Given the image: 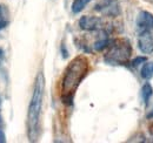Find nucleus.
<instances>
[{"label":"nucleus","mask_w":153,"mask_h":143,"mask_svg":"<svg viewBox=\"0 0 153 143\" xmlns=\"http://www.w3.org/2000/svg\"><path fill=\"white\" fill-rule=\"evenodd\" d=\"M131 53V43L126 39L115 40L111 45L107 54L105 55V61L111 65H125L128 62Z\"/></svg>","instance_id":"obj_3"},{"label":"nucleus","mask_w":153,"mask_h":143,"mask_svg":"<svg viewBox=\"0 0 153 143\" xmlns=\"http://www.w3.org/2000/svg\"><path fill=\"white\" fill-rule=\"evenodd\" d=\"M137 27L140 31L153 29V14L147 11H141L137 17Z\"/></svg>","instance_id":"obj_7"},{"label":"nucleus","mask_w":153,"mask_h":143,"mask_svg":"<svg viewBox=\"0 0 153 143\" xmlns=\"http://www.w3.org/2000/svg\"><path fill=\"white\" fill-rule=\"evenodd\" d=\"M88 69H90V62L82 55L74 57L68 63L61 80V91L64 99L72 100L74 91L87 75Z\"/></svg>","instance_id":"obj_2"},{"label":"nucleus","mask_w":153,"mask_h":143,"mask_svg":"<svg viewBox=\"0 0 153 143\" xmlns=\"http://www.w3.org/2000/svg\"><path fill=\"white\" fill-rule=\"evenodd\" d=\"M140 95H141V99H143V101H144L145 106H149L150 100H151V97H152V95H153V88L149 82H146V83L141 87Z\"/></svg>","instance_id":"obj_8"},{"label":"nucleus","mask_w":153,"mask_h":143,"mask_svg":"<svg viewBox=\"0 0 153 143\" xmlns=\"http://www.w3.org/2000/svg\"><path fill=\"white\" fill-rule=\"evenodd\" d=\"M90 1H91V0H73L72 6H71L72 12H73L74 14L80 13V12L87 6V4H88Z\"/></svg>","instance_id":"obj_11"},{"label":"nucleus","mask_w":153,"mask_h":143,"mask_svg":"<svg viewBox=\"0 0 153 143\" xmlns=\"http://www.w3.org/2000/svg\"><path fill=\"white\" fill-rule=\"evenodd\" d=\"M146 60H147V59H146L145 56H137L133 61L131 62V65H132L133 67H138L139 65H141V63L146 62Z\"/></svg>","instance_id":"obj_12"},{"label":"nucleus","mask_w":153,"mask_h":143,"mask_svg":"<svg viewBox=\"0 0 153 143\" xmlns=\"http://www.w3.org/2000/svg\"><path fill=\"white\" fill-rule=\"evenodd\" d=\"M45 94V76L42 72H39L36 81L30 106L27 110V136L31 142L38 141L40 135V116Z\"/></svg>","instance_id":"obj_1"},{"label":"nucleus","mask_w":153,"mask_h":143,"mask_svg":"<svg viewBox=\"0 0 153 143\" xmlns=\"http://www.w3.org/2000/svg\"><path fill=\"white\" fill-rule=\"evenodd\" d=\"M2 18H4V17H2V7L0 6V20H1Z\"/></svg>","instance_id":"obj_15"},{"label":"nucleus","mask_w":153,"mask_h":143,"mask_svg":"<svg viewBox=\"0 0 153 143\" xmlns=\"http://www.w3.org/2000/svg\"><path fill=\"white\" fill-rule=\"evenodd\" d=\"M0 122H1V117H0Z\"/></svg>","instance_id":"obj_17"},{"label":"nucleus","mask_w":153,"mask_h":143,"mask_svg":"<svg viewBox=\"0 0 153 143\" xmlns=\"http://www.w3.org/2000/svg\"><path fill=\"white\" fill-rule=\"evenodd\" d=\"M79 27L84 31H100L102 28V20L98 17L84 15L79 19Z\"/></svg>","instance_id":"obj_6"},{"label":"nucleus","mask_w":153,"mask_h":143,"mask_svg":"<svg viewBox=\"0 0 153 143\" xmlns=\"http://www.w3.org/2000/svg\"><path fill=\"white\" fill-rule=\"evenodd\" d=\"M140 75L143 79L145 80H150L153 76V62L150 61V62H145L141 71H140Z\"/></svg>","instance_id":"obj_10"},{"label":"nucleus","mask_w":153,"mask_h":143,"mask_svg":"<svg viewBox=\"0 0 153 143\" xmlns=\"http://www.w3.org/2000/svg\"><path fill=\"white\" fill-rule=\"evenodd\" d=\"M0 105H1V99H0Z\"/></svg>","instance_id":"obj_16"},{"label":"nucleus","mask_w":153,"mask_h":143,"mask_svg":"<svg viewBox=\"0 0 153 143\" xmlns=\"http://www.w3.org/2000/svg\"><path fill=\"white\" fill-rule=\"evenodd\" d=\"M138 48L144 54L153 53V35L151 31H141L138 36Z\"/></svg>","instance_id":"obj_5"},{"label":"nucleus","mask_w":153,"mask_h":143,"mask_svg":"<svg viewBox=\"0 0 153 143\" xmlns=\"http://www.w3.org/2000/svg\"><path fill=\"white\" fill-rule=\"evenodd\" d=\"M61 52H62V56H64V57H67V51H66L64 43H62V46H61Z\"/></svg>","instance_id":"obj_14"},{"label":"nucleus","mask_w":153,"mask_h":143,"mask_svg":"<svg viewBox=\"0 0 153 143\" xmlns=\"http://www.w3.org/2000/svg\"><path fill=\"white\" fill-rule=\"evenodd\" d=\"M98 13L110 17V18H115L120 14V5L117 0H101L94 6Z\"/></svg>","instance_id":"obj_4"},{"label":"nucleus","mask_w":153,"mask_h":143,"mask_svg":"<svg viewBox=\"0 0 153 143\" xmlns=\"http://www.w3.org/2000/svg\"><path fill=\"white\" fill-rule=\"evenodd\" d=\"M4 142H6V136H5L4 130L0 128V143H4Z\"/></svg>","instance_id":"obj_13"},{"label":"nucleus","mask_w":153,"mask_h":143,"mask_svg":"<svg viewBox=\"0 0 153 143\" xmlns=\"http://www.w3.org/2000/svg\"><path fill=\"white\" fill-rule=\"evenodd\" d=\"M108 42H110V40H108L107 34L105 32H101V35H99V38L97 39L94 45H93L94 46V49L98 51V52L102 51L104 48H106L108 46Z\"/></svg>","instance_id":"obj_9"}]
</instances>
